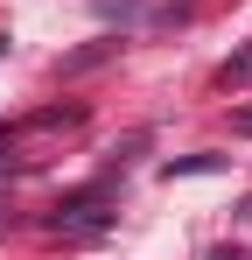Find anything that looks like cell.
<instances>
[{
    "label": "cell",
    "instance_id": "3957f363",
    "mask_svg": "<svg viewBox=\"0 0 252 260\" xmlns=\"http://www.w3.org/2000/svg\"><path fill=\"white\" fill-rule=\"evenodd\" d=\"M119 49H126V36H98V43H84V49H70V56L56 63V71H63V78H84V71H98V63H112Z\"/></svg>",
    "mask_w": 252,
    "mask_h": 260
},
{
    "label": "cell",
    "instance_id": "52a82bcc",
    "mask_svg": "<svg viewBox=\"0 0 252 260\" xmlns=\"http://www.w3.org/2000/svg\"><path fill=\"white\" fill-rule=\"evenodd\" d=\"M231 134H252V106H245V113H231Z\"/></svg>",
    "mask_w": 252,
    "mask_h": 260
},
{
    "label": "cell",
    "instance_id": "ba28073f",
    "mask_svg": "<svg viewBox=\"0 0 252 260\" xmlns=\"http://www.w3.org/2000/svg\"><path fill=\"white\" fill-rule=\"evenodd\" d=\"M0 56H7V36H0Z\"/></svg>",
    "mask_w": 252,
    "mask_h": 260
},
{
    "label": "cell",
    "instance_id": "5b68a950",
    "mask_svg": "<svg viewBox=\"0 0 252 260\" xmlns=\"http://www.w3.org/2000/svg\"><path fill=\"white\" fill-rule=\"evenodd\" d=\"M210 169H224V155H182V162H168V183H175V176H210Z\"/></svg>",
    "mask_w": 252,
    "mask_h": 260
},
{
    "label": "cell",
    "instance_id": "7a4b0ae2",
    "mask_svg": "<svg viewBox=\"0 0 252 260\" xmlns=\"http://www.w3.org/2000/svg\"><path fill=\"white\" fill-rule=\"evenodd\" d=\"M105 190H77V197H63V204H56V218H49V225H56V232H98V225H105Z\"/></svg>",
    "mask_w": 252,
    "mask_h": 260
},
{
    "label": "cell",
    "instance_id": "277c9868",
    "mask_svg": "<svg viewBox=\"0 0 252 260\" xmlns=\"http://www.w3.org/2000/svg\"><path fill=\"white\" fill-rule=\"evenodd\" d=\"M217 85H224V91H245V85H252V43L238 49V56L224 63V71H217Z\"/></svg>",
    "mask_w": 252,
    "mask_h": 260
},
{
    "label": "cell",
    "instance_id": "8992f818",
    "mask_svg": "<svg viewBox=\"0 0 252 260\" xmlns=\"http://www.w3.org/2000/svg\"><path fill=\"white\" fill-rule=\"evenodd\" d=\"M91 7H98V14H119V21L133 14V0H91Z\"/></svg>",
    "mask_w": 252,
    "mask_h": 260
},
{
    "label": "cell",
    "instance_id": "6da1fadb",
    "mask_svg": "<svg viewBox=\"0 0 252 260\" xmlns=\"http://www.w3.org/2000/svg\"><path fill=\"white\" fill-rule=\"evenodd\" d=\"M84 127V106H42V113H21L0 127V148H28V141H49V134Z\"/></svg>",
    "mask_w": 252,
    "mask_h": 260
}]
</instances>
